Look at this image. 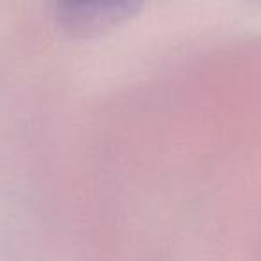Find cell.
<instances>
[{
	"instance_id": "obj_1",
	"label": "cell",
	"mask_w": 261,
	"mask_h": 261,
	"mask_svg": "<svg viewBox=\"0 0 261 261\" xmlns=\"http://www.w3.org/2000/svg\"><path fill=\"white\" fill-rule=\"evenodd\" d=\"M133 9L129 2H68L58 6V18L73 33L90 34L125 18Z\"/></svg>"
}]
</instances>
